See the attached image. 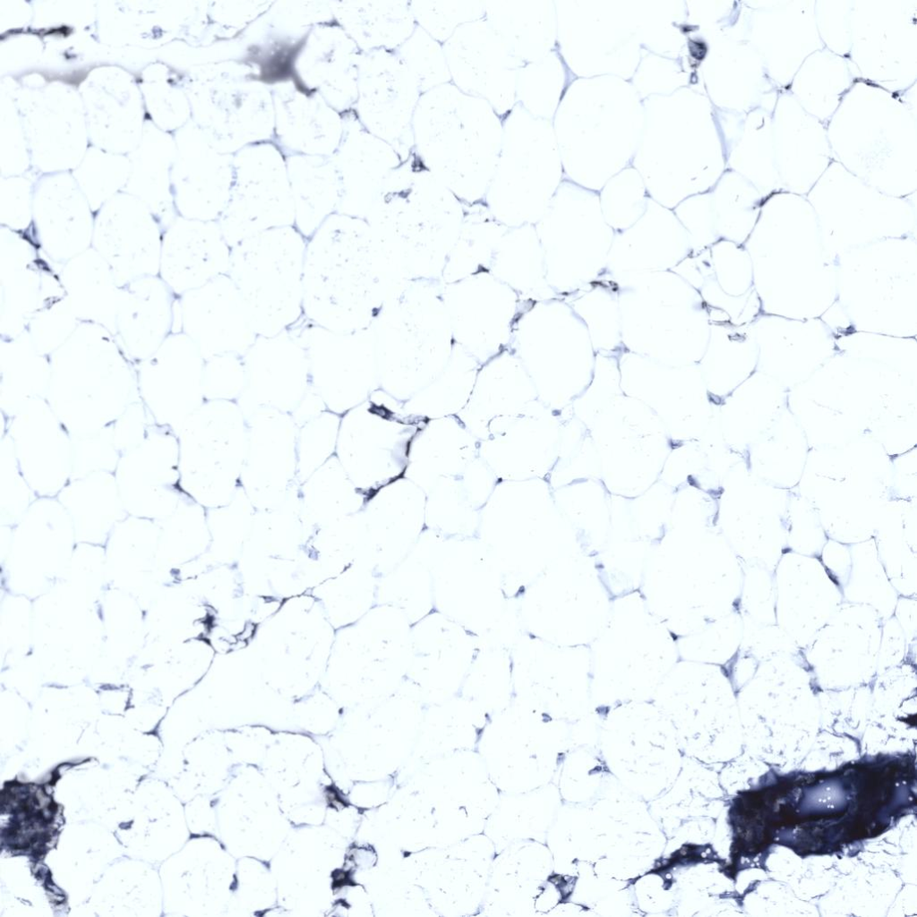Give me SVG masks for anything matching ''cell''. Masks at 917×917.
<instances>
[{"instance_id": "cell-1", "label": "cell", "mask_w": 917, "mask_h": 917, "mask_svg": "<svg viewBox=\"0 0 917 917\" xmlns=\"http://www.w3.org/2000/svg\"><path fill=\"white\" fill-rule=\"evenodd\" d=\"M48 357L46 399L71 436L113 425L141 401L134 364L99 324L81 321Z\"/></svg>"}, {"instance_id": "cell-2", "label": "cell", "mask_w": 917, "mask_h": 917, "mask_svg": "<svg viewBox=\"0 0 917 917\" xmlns=\"http://www.w3.org/2000/svg\"><path fill=\"white\" fill-rule=\"evenodd\" d=\"M414 151L450 187H484L491 182L501 149L502 118L484 99L451 81L419 99L412 121Z\"/></svg>"}, {"instance_id": "cell-3", "label": "cell", "mask_w": 917, "mask_h": 917, "mask_svg": "<svg viewBox=\"0 0 917 917\" xmlns=\"http://www.w3.org/2000/svg\"><path fill=\"white\" fill-rule=\"evenodd\" d=\"M369 230L359 218L330 216L307 239L303 278L305 321L339 333L358 332L370 309Z\"/></svg>"}, {"instance_id": "cell-4", "label": "cell", "mask_w": 917, "mask_h": 917, "mask_svg": "<svg viewBox=\"0 0 917 917\" xmlns=\"http://www.w3.org/2000/svg\"><path fill=\"white\" fill-rule=\"evenodd\" d=\"M307 239L294 227L264 231L231 247L227 275L258 337L294 329L304 317Z\"/></svg>"}, {"instance_id": "cell-5", "label": "cell", "mask_w": 917, "mask_h": 917, "mask_svg": "<svg viewBox=\"0 0 917 917\" xmlns=\"http://www.w3.org/2000/svg\"><path fill=\"white\" fill-rule=\"evenodd\" d=\"M442 47L456 87L485 99L501 118L515 107L518 73L524 64L484 18L458 27Z\"/></svg>"}, {"instance_id": "cell-6", "label": "cell", "mask_w": 917, "mask_h": 917, "mask_svg": "<svg viewBox=\"0 0 917 917\" xmlns=\"http://www.w3.org/2000/svg\"><path fill=\"white\" fill-rule=\"evenodd\" d=\"M115 476L128 515L161 520L174 512L182 496L177 435L153 424L145 439L121 455Z\"/></svg>"}, {"instance_id": "cell-7", "label": "cell", "mask_w": 917, "mask_h": 917, "mask_svg": "<svg viewBox=\"0 0 917 917\" xmlns=\"http://www.w3.org/2000/svg\"><path fill=\"white\" fill-rule=\"evenodd\" d=\"M0 285L2 338L21 335L40 310L65 296L59 270H55L31 235L4 227Z\"/></svg>"}, {"instance_id": "cell-8", "label": "cell", "mask_w": 917, "mask_h": 917, "mask_svg": "<svg viewBox=\"0 0 917 917\" xmlns=\"http://www.w3.org/2000/svg\"><path fill=\"white\" fill-rule=\"evenodd\" d=\"M163 233L144 202L118 197L97 211L91 247L107 262L121 287L159 274Z\"/></svg>"}, {"instance_id": "cell-9", "label": "cell", "mask_w": 917, "mask_h": 917, "mask_svg": "<svg viewBox=\"0 0 917 917\" xmlns=\"http://www.w3.org/2000/svg\"><path fill=\"white\" fill-rule=\"evenodd\" d=\"M7 433L26 482L38 497H56L72 474L71 436L46 399L6 418Z\"/></svg>"}, {"instance_id": "cell-10", "label": "cell", "mask_w": 917, "mask_h": 917, "mask_svg": "<svg viewBox=\"0 0 917 917\" xmlns=\"http://www.w3.org/2000/svg\"><path fill=\"white\" fill-rule=\"evenodd\" d=\"M176 311L178 331L193 341L205 360L246 354L258 338L227 274L178 296Z\"/></svg>"}, {"instance_id": "cell-11", "label": "cell", "mask_w": 917, "mask_h": 917, "mask_svg": "<svg viewBox=\"0 0 917 917\" xmlns=\"http://www.w3.org/2000/svg\"><path fill=\"white\" fill-rule=\"evenodd\" d=\"M205 359L184 333L174 331L147 359L135 364L138 390L158 425L177 434L187 419L188 400Z\"/></svg>"}, {"instance_id": "cell-12", "label": "cell", "mask_w": 917, "mask_h": 917, "mask_svg": "<svg viewBox=\"0 0 917 917\" xmlns=\"http://www.w3.org/2000/svg\"><path fill=\"white\" fill-rule=\"evenodd\" d=\"M369 57L364 81L367 123L374 135L392 146L404 161L414 151L412 121L422 93L395 50H374Z\"/></svg>"}, {"instance_id": "cell-13", "label": "cell", "mask_w": 917, "mask_h": 917, "mask_svg": "<svg viewBox=\"0 0 917 917\" xmlns=\"http://www.w3.org/2000/svg\"><path fill=\"white\" fill-rule=\"evenodd\" d=\"M230 256L219 221L177 216L163 233L159 276L178 297L227 275Z\"/></svg>"}, {"instance_id": "cell-14", "label": "cell", "mask_w": 917, "mask_h": 917, "mask_svg": "<svg viewBox=\"0 0 917 917\" xmlns=\"http://www.w3.org/2000/svg\"><path fill=\"white\" fill-rule=\"evenodd\" d=\"M176 300L159 275L121 287L115 336L134 364L150 357L174 332Z\"/></svg>"}, {"instance_id": "cell-15", "label": "cell", "mask_w": 917, "mask_h": 917, "mask_svg": "<svg viewBox=\"0 0 917 917\" xmlns=\"http://www.w3.org/2000/svg\"><path fill=\"white\" fill-rule=\"evenodd\" d=\"M81 195L44 192L32 204L31 236L44 255L59 267L92 246L95 216Z\"/></svg>"}, {"instance_id": "cell-16", "label": "cell", "mask_w": 917, "mask_h": 917, "mask_svg": "<svg viewBox=\"0 0 917 917\" xmlns=\"http://www.w3.org/2000/svg\"><path fill=\"white\" fill-rule=\"evenodd\" d=\"M56 498L69 514L79 542L102 544L128 516L115 473L99 471L70 480Z\"/></svg>"}, {"instance_id": "cell-17", "label": "cell", "mask_w": 917, "mask_h": 917, "mask_svg": "<svg viewBox=\"0 0 917 917\" xmlns=\"http://www.w3.org/2000/svg\"><path fill=\"white\" fill-rule=\"evenodd\" d=\"M59 274L80 321L99 324L115 335L121 287L104 258L91 247L61 266Z\"/></svg>"}, {"instance_id": "cell-18", "label": "cell", "mask_w": 917, "mask_h": 917, "mask_svg": "<svg viewBox=\"0 0 917 917\" xmlns=\"http://www.w3.org/2000/svg\"><path fill=\"white\" fill-rule=\"evenodd\" d=\"M1 409L13 416L29 401L47 399L50 381L49 357L41 355L24 332L1 341Z\"/></svg>"}, {"instance_id": "cell-19", "label": "cell", "mask_w": 917, "mask_h": 917, "mask_svg": "<svg viewBox=\"0 0 917 917\" xmlns=\"http://www.w3.org/2000/svg\"><path fill=\"white\" fill-rule=\"evenodd\" d=\"M410 9L416 24L441 45L461 25L484 18L479 0H413Z\"/></svg>"}, {"instance_id": "cell-20", "label": "cell", "mask_w": 917, "mask_h": 917, "mask_svg": "<svg viewBox=\"0 0 917 917\" xmlns=\"http://www.w3.org/2000/svg\"><path fill=\"white\" fill-rule=\"evenodd\" d=\"M395 52L416 78L422 94L451 81L442 45L418 25Z\"/></svg>"}, {"instance_id": "cell-21", "label": "cell", "mask_w": 917, "mask_h": 917, "mask_svg": "<svg viewBox=\"0 0 917 917\" xmlns=\"http://www.w3.org/2000/svg\"><path fill=\"white\" fill-rule=\"evenodd\" d=\"M0 458V519L3 525L13 527L39 497L20 470L7 433L2 438Z\"/></svg>"}, {"instance_id": "cell-22", "label": "cell", "mask_w": 917, "mask_h": 917, "mask_svg": "<svg viewBox=\"0 0 917 917\" xmlns=\"http://www.w3.org/2000/svg\"><path fill=\"white\" fill-rule=\"evenodd\" d=\"M80 320L65 296L40 310L30 321L25 332L41 355L49 356L73 333Z\"/></svg>"}, {"instance_id": "cell-23", "label": "cell", "mask_w": 917, "mask_h": 917, "mask_svg": "<svg viewBox=\"0 0 917 917\" xmlns=\"http://www.w3.org/2000/svg\"><path fill=\"white\" fill-rule=\"evenodd\" d=\"M71 443L70 480L99 471L115 473L120 454L114 444L113 425L90 433L72 435Z\"/></svg>"}, {"instance_id": "cell-24", "label": "cell", "mask_w": 917, "mask_h": 917, "mask_svg": "<svg viewBox=\"0 0 917 917\" xmlns=\"http://www.w3.org/2000/svg\"><path fill=\"white\" fill-rule=\"evenodd\" d=\"M155 424L141 401L131 404L113 424V441L121 455L138 446Z\"/></svg>"}]
</instances>
